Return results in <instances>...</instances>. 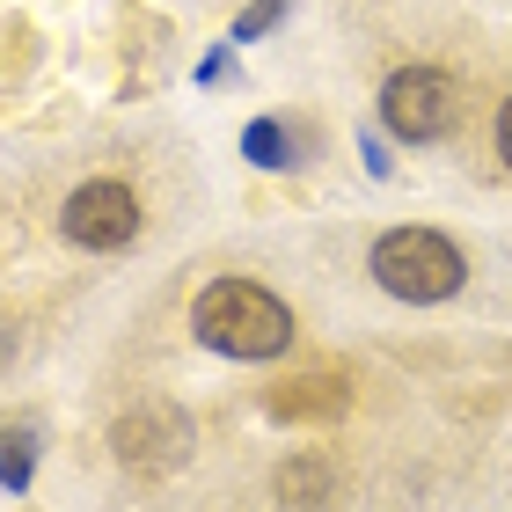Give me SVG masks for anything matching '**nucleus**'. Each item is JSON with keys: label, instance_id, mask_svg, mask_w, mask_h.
<instances>
[{"label": "nucleus", "instance_id": "obj_1", "mask_svg": "<svg viewBox=\"0 0 512 512\" xmlns=\"http://www.w3.org/2000/svg\"><path fill=\"white\" fill-rule=\"evenodd\" d=\"M191 330L220 359H278L293 344V308L256 278H213L191 308Z\"/></svg>", "mask_w": 512, "mask_h": 512}, {"label": "nucleus", "instance_id": "obj_2", "mask_svg": "<svg viewBox=\"0 0 512 512\" xmlns=\"http://www.w3.org/2000/svg\"><path fill=\"white\" fill-rule=\"evenodd\" d=\"M374 278H381V293L410 300V308H432V300L461 293L469 256L439 235V227H388V235L374 242Z\"/></svg>", "mask_w": 512, "mask_h": 512}, {"label": "nucleus", "instance_id": "obj_3", "mask_svg": "<svg viewBox=\"0 0 512 512\" xmlns=\"http://www.w3.org/2000/svg\"><path fill=\"white\" fill-rule=\"evenodd\" d=\"M110 447H118V461L132 476H176L183 461H191V417H183L176 403H132L118 425H110Z\"/></svg>", "mask_w": 512, "mask_h": 512}, {"label": "nucleus", "instance_id": "obj_4", "mask_svg": "<svg viewBox=\"0 0 512 512\" xmlns=\"http://www.w3.org/2000/svg\"><path fill=\"white\" fill-rule=\"evenodd\" d=\"M454 110H461L454 74H439V66H403V74H388V88H381V118H388L395 139H410V147L439 139L454 125Z\"/></svg>", "mask_w": 512, "mask_h": 512}, {"label": "nucleus", "instance_id": "obj_5", "mask_svg": "<svg viewBox=\"0 0 512 512\" xmlns=\"http://www.w3.org/2000/svg\"><path fill=\"white\" fill-rule=\"evenodd\" d=\"M59 235L74 242V249H125L139 235V198H132V183H81L74 198H66V213H59Z\"/></svg>", "mask_w": 512, "mask_h": 512}, {"label": "nucleus", "instance_id": "obj_6", "mask_svg": "<svg viewBox=\"0 0 512 512\" xmlns=\"http://www.w3.org/2000/svg\"><path fill=\"white\" fill-rule=\"evenodd\" d=\"M330 498H337V461H330V454L300 447L286 469H278V505H293V512H322Z\"/></svg>", "mask_w": 512, "mask_h": 512}, {"label": "nucleus", "instance_id": "obj_7", "mask_svg": "<svg viewBox=\"0 0 512 512\" xmlns=\"http://www.w3.org/2000/svg\"><path fill=\"white\" fill-rule=\"evenodd\" d=\"M344 381L337 374H300V381H278L271 388V417H344Z\"/></svg>", "mask_w": 512, "mask_h": 512}, {"label": "nucleus", "instance_id": "obj_8", "mask_svg": "<svg viewBox=\"0 0 512 512\" xmlns=\"http://www.w3.org/2000/svg\"><path fill=\"white\" fill-rule=\"evenodd\" d=\"M30 476H37V425H0V483L30 491Z\"/></svg>", "mask_w": 512, "mask_h": 512}, {"label": "nucleus", "instance_id": "obj_9", "mask_svg": "<svg viewBox=\"0 0 512 512\" xmlns=\"http://www.w3.org/2000/svg\"><path fill=\"white\" fill-rule=\"evenodd\" d=\"M242 154L256 161V169H286V161H293V139H286V125H278V118H256V125L242 132Z\"/></svg>", "mask_w": 512, "mask_h": 512}, {"label": "nucleus", "instance_id": "obj_10", "mask_svg": "<svg viewBox=\"0 0 512 512\" xmlns=\"http://www.w3.org/2000/svg\"><path fill=\"white\" fill-rule=\"evenodd\" d=\"M286 8H293V0H249V8L235 15V44H249V37H264V30H271V22L286 15Z\"/></svg>", "mask_w": 512, "mask_h": 512}, {"label": "nucleus", "instance_id": "obj_11", "mask_svg": "<svg viewBox=\"0 0 512 512\" xmlns=\"http://www.w3.org/2000/svg\"><path fill=\"white\" fill-rule=\"evenodd\" d=\"M359 154H366V176H388L395 169V161L381 154V139H359Z\"/></svg>", "mask_w": 512, "mask_h": 512}, {"label": "nucleus", "instance_id": "obj_12", "mask_svg": "<svg viewBox=\"0 0 512 512\" xmlns=\"http://www.w3.org/2000/svg\"><path fill=\"white\" fill-rule=\"evenodd\" d=\"M498 154H505V169H512V96H505V110H498Z\"/></svg>", "mask_w": 512, "mask_h": 512}, {"label": "nucleus", "instance_id": "obj_13", "mask_svg": "<svg viewBox=\"0 0 512 512\" xmlns=\"http://www.w3.org/2000/svg\"><path fill=\"white\" fill-rule=\"evenodd\" d=\"M220 74H227V52H205V59H198V81H205V88H213Z\"/></svg>", "mask_w": 512, "mask_h": 512}]
</instances>
